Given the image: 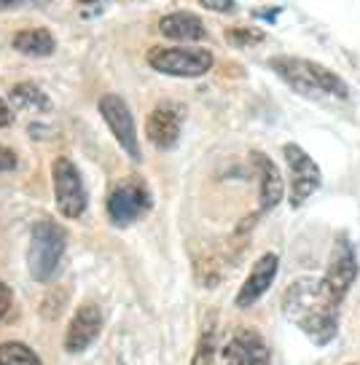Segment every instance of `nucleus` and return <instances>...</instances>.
I'll use <instances>...</instances> for the list:
<instances>
[{
	"label": "nucleus",
	"mask_w": 360,
	"mask_h": 365,
	"mask_svg": "<svg viewBox=\"0 0 360 365\" xmlns=\"http://www.w3.org/2000/svg\"><path fill=\"white\" fill-rule=\"evenodd\" d=\"M269 68L280 76L293 91L304 94V97H336V100H347L349 86L339 78L334 70L323 68L317 62L301 57H274L269 59Z\"/></svg>",
	"instance_id": "2"
},
{
	"label": "nucleus",
	"mask_w": 360,
	"mask_h": 365,
	"mask_svg": "<svg viewBox=\"0 0 360 365\" xmlns=\"http://www.w3.org/2000/svg\"><path fill=\"white\" fill-rule=\"evenodd\" d=\"M11 124H14L11 108H9V103L0 97V129H6V126H11Z\"/></svg>",
	"instance_id": "24"
},
{
	"label": "nucleus",
	"mask_w": 360,
	"mask_h": 365,
	"mask_svg": "<svg viewBox=\"0 0 360 365\" xmlns=\"http://www.w3.org/2000/svg\"><path fill=\"white\" fill-rule=\"evenodd\" d=\"M277 14H280V9H259L256 16H259V19H274Z\"/></svg>",
	"instance_id": "25"
},
{
	"label": "nucleus",
	"mask_w": 360,
	"mask_h": 365,
	"mask_svg": "<svg viewBox=\"0 0 360 365\" xmlns=\"http://www.w3.org/2000/svg\"><path fill=\"white\" fill-rule=\"evenodd\" d=\"M358 279V252L352 247L347 234H339L334 240V250L328 258V269L323 277V287L328 290V296L341 307V301L347 298L349 287Z\"/></svg>",
	"instance_id": "5"
},
{
	"label": "nucleus",
	"mask_w": 360,
	"mask_h": 365,
	"mask_svg": "<svg viewBox=\"0 0 360 365\" xmlns=\"http://www.w3.org/2000/svg\"><path fill=\"white\" fill-rule=\"evenodd\" d=\"M9 309H11V287L0 282V319L9 314Z\"/></svg>",
	"instance_id": "23"
},
{
	"label": "nucleus",
	"mask_w": 360,
	"mask_h": 365,
	"mask_svg": "<svg viewBox=\"0 0 360 365\" xmlns=\"http://www.w3.org/2000/svg\"><path fill=\"white\" fill-rule=\"evenodd\" d=\"M0 365H44L41 357L22 341L0 344Z\"/></svg>",
	"instance_id": "19"
},
{
	"label": "nucleus",
	"mask_w": 360,
	"mask_h": 365,
	"mask_svg": "<svg viewBox=\"0 0 360 365\" xmlns=\"http://www.w3.org/2000/svg\"><path fill=\"white\" fill-rule=\"evenodd\" d=\"M159 33L169 38V41H178V43H196L207 35V27L199 16H194L189 11H175L167 14L161 22H159Z\"/></svg>",
	"instance_id": "15"
},
{
	"label": "nucleus",
	"mask_w": 360,
	"mask_h": 365,
	"mask_svg": "<svg viewBox=\"0 0 360 365\" xmlns=\"http://www.w3.org/2000/svg\"><path fill=\"white\" fill-rule=\"evenodd\" d=\"M9 97H11L14 108H19V110H33V113L51 110V100L46 97V91L41 86H35V83H30V81H22V83L11 86Z\"/></svg>",
	"instance_id": "17"
},
{
	"label": "nucleus",
	"mask_w": 360,
	"mask_h": 365,
	"mask_svg": "<svg viewBox=\"0 0 360 365\" xmlns=\"http://www.w3.org/2000/svg\"><path fill=\"white\" fill-rule=\"evenodd\" d=\"M151 210V194L143 182L121 180L108 196V217L116 226H129L140 217L148 215Z\"/></svg>",
	"instance_id": "9"
},
{
	"label": "nucleus",
	"mask_w": 360,
	"mask_h": 365,
	"mask_svg": "<svg viewBox=\"0 0 360 365\" xmlns=\"http://www.w3.org/2000/svg\"><path fill=\"white\" fill-rule=\"evenodd\" d=\"M51 178H54V196L56 210L65 217H81L86 210V185L81 178L79 167L70 159L59 156L51 167Z\"/></svg>",
	"instance_id": "6"
},
{
	"label": "nucleus",
	"mask_w": 360,
	"mask_h": 365,
	"mask_svg": "<svg viewBox=\"0 0 360 365\" xmlns=\"http://www.w3.org/2000/svg\"><path fill=\"white\" fill-rule=\"evenodd\" d=\"M282 314L299 325L315 346H326L339 333V304L328 296L323 279L301 277L282 293Z\"/></svg>",
	"instance_id": "1"
},
{
	"label": "nucleus",
	"mask_w": 360,
	"mask_h": 365,
	"mask_svg": "<svg viewBox=\"0 0 360 365\" xmlns=\"http://www.w3.org/2000/svg\"><path fill=\"white\" fill-rule=\"evenodd\" d=\"M221 365H269V346L256 331H236L221 349Z\"/></svg>",
	"instance_id": "11"
},
{
	"label": "nucleus",
	"mask_w": 360,
	"mask_h": 365,
	"mask_svg": "<svg viewBox=\"0 0 360 365\" xmlns=\"http://www.w3.org/2000/svg\"><path fill=\"white\" fill-rule=\"evenodd\" d=\"M183 129V108L175 103H159L146 118V137L159 150L175 148Z\"/></svg>",
	"instance_id": "10"
},
{
	"label": "nucleus",
	"mask_w": 360,
	"mask_h": 365,
	"mask_svg": "<svg viewBox=\"0 0 360 365\" xmlns=\"http://www.w3.org/2000/svg\"><path fill=\"white\" fill-rule=\"evenodd\" d=\"M100 333H102V312L94 304H84L73 314V319H70L68 333H65V349L70 354L84 352Z\"/></svg>",
	"instance_id": "13"
},
{
	"label": "nucleus",
	"mask_w": 360,
	"mask_h": 365,
	"mask_svg": "<svg viewBox=\"0 0 360 365\" xmlns=\"http://www.w3.org/2000/svg\"><path fill=\"white\" fill-rule=\"evenodd\" d=\"M282 156L288 161V172H291V205L301 207L320 188L323 182V175H320V167H317L312 156L306 153L301 145L296 143H288L282 148Z\"/></svg>",
	"instance_id": "8"
},
{
	"label": "nucleus",
	"mask_w": 360,
	"mask_h": 365,
	"mask_svg": "<svg viewBox=\"0 0 360 365\" xmlns=\"http://www.w3.org/2000/svg\"><path fill=\"white\" fill-rule=\"evenodd\" d=\"M22 0H0V9H11V6H19Z\"/></svg>",
	"instance_id": "26"
},
{
	"label": "nucleus",
	"mask_w": 360,
	"mask_h": 365,
	"mask_svg": "<svg viewBox=\"0 0 360 365\" xmlns=\"http://www.w3.org/2000/svg\"><path fill=\"white\" fill-rule=\"evenodd\" d=\"M277 269H280V258H277L274 252H264L259 261L253 263L248 279L239 287V293H236V298H234L236 307L239 309L253 307V304L271 287L274 277H277Z\"/></svg>",
	"instance_id": "12"
},
{
	"label": "nucleus",
	"mask_w": 360,
	"mask_h": 365,
	"mask_svg": "<svg viewBox=\"0 0 360 365\" xmlns=\"http://www.w3.org/2000/svg\"><path fill=\"white\" fill-rule=\"evenodd\" d=\"M97 108H100V115L105 118L111 135L116 137V143L124 148L126 156L132 161L143 159L140 143H137L135 118H132V110H129V105L124 103V97H119V94H102Z\"/></svg>",
	"instance_id": "7"
},
{
	"label": "nucleus",
	"mask_w": 360,
	"mask_h": 365,
	"mask_svg": "<svg viewBox=\"0 0 360 365\" xmlns=\"http://www.w3.org/2000/svg\"><path fill=\"white\" fill-rule=\"evenodd\" d=\"M226 41L231 46L245 48V46L261 43V41H264V33H261V30H250V27H231V30H226Z\"/></svg>",
	"instance_id": "20"
},
{
	"label": "nucleus",
	"mask_w": 360,
	"mask_h": 365,
	"mask_svg": "<svg viewBox=\"0 0 360 365\" xmlns=\"http://www.w3.org/2000/svg\"><path fill=\"white\" fill-rule=\"evenodd\" d=\"M349 365H355V363H349Z\"/></svg>",
	"instance_id": "28"
},
{
	"label": "nucleus",
	"mask_w": 360,
	"mask_h": 365,
	"mask_svg": "<svg viewBox=\"0 0 360 365\" xmlns=\"http://www.w3.org/2000/svg\"><path fill=\"white\" fill-rule=\"evenodd\" d=\"M250 161L259 172V196H261V212H269L280 205L282 194H285V182H282V175L277 170V164L261 153V150H253L250 153Z\"/></svg>",
	"instance_id": "14"
},
{
	"label": "nucleus",
	"mask_w": 360,
	"mask_h": 365,
	"mask_svg": "<svg viewBox=\"0 0 360 365\" xmlns=\"http://www.w3.org/2000/svg\"><path fill=\"white\" fill-rule=\"evenodd\" d=\"M81 3H97V0H81Z\"/></svg>",
	"instance_id": "27"
},
{
	"label": "nucleus",
	"mask_w": 360,
	"mask_h": 365,
	"mask_svg": "<svg viewBox=\"0 0 360 365\" xmlns=\"http://www.w3.org/2000/svg\"><path fill=\"white\" fill-rule=\"evenodd\" d=\"M148 65L164 76L175 78H199L207 70L213 68V54L204 48H164L156 46L148 51Z\"/></svg>",
	"instance_id": "4"
},
{
	"label": "nucleus",
	"mask_w": 360,
	"mask_h": 365,
	"mask_svg": "<svg viewBox=\"0 0 360 365\" xmlns=\"http://www.w3.org/2000/svg\"><path fill=\"white\" fill-rule=\"evenodd\" d=\"M68 250V234L54 220H38L30 231V250H27V266L38 282H51L62 266Z\"/></svg>",
	"instance_id": "3"
},
{
	"label": "nucleus",
	"mask_w": 360,
	"mask_h": 365,
	"mask_svg": "<svg viewBox=\"0 0 360 365\" xmlns=\"http://www.w3.org/2000/svg\"><path fill=\"white\" fill-rule=\"evenodd\" d=\"M199 6L215 14H231L236 9L234 0H199Z\"/></svg>",
	"instance_id": "21"
},
{
	"label": "nucleus",
	"mask_w": 360,
	"mask_h": 365,
	"mask_svg": "<svg viewBox=\"0 0 360 365\" xmlns=\"http://www.w3.org/2000/svg\"><path fill=\"white\" fill-rule=\"evenodd\" d=\"M215 346H218V317H215V312H210L202 322V331H199V341H196V349H194L191 365L213 363Z\"/></svg>",
	"instance_id": "18"
},
{
	"label": "nucleus",
	"mask_w": 360,
	"mask_h": 365,
	"mask_svg": "<svg viewBox=\"0 0 360 365\" xmlns=\"http://www.w3.org/2000/svg\"><path fill=\"white\" fill-rule=\"evenodd\" d=\"M14 48L27 57H51L56 51V41L46 27H33L14 35Z\"/></svg>",
	"instance_id": "16"
},
{
	"label": "nucleus",
	"mask_w": 360,
	"mask_h": 365,
	"mask_svg": "<svg viewBox=\"0 0 360 365\" xmlns=\"http://www.w3.org/2000/svg\"><path fill=\"white\" fill-rule=\"evenodd\" d=\"M16 170V153L6 145H0V172H11Z\"/></svg>",
	"instance_id": "22"
}]
</instances>
